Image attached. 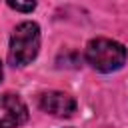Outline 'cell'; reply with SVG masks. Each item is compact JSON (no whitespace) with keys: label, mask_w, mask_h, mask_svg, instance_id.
<instances>
[{"label":"cell","mask_w":128,"mask_h":128,"mask_svg":"<svg viewBox=\"0 0 128 128\" xmlns=\"http://www.w3.org/2000/svg\"><path fill=\"white\" fill-rule=\"evenodd\" d=\"M40 52V26L36 22H20L10 36L8 62L16 68L28 66Z\"/></svg>","instance_id":"1"},{"label":"cell","mask_w":128,"mask_h":128,"mask_svg":"<svg viewBox=\"0 0 128 128\" xmlns=\"http://www.w3.org/2000/svg\"><path fill=\"white\" fill-rule=\"evenodd\" d=\"M86 62L102 72V74H110V72H116L124 66L126 62V48L124 44L116 42V40H110V38H94L88 42L86 46Z\"/></svg>","instance_id":"2"},{"label":"cell","mask_w":128,"mask_h":128,"mask_svg":"<svg viewBox=\"0 0 128 128\" xmlns=\"http://www.w3.org/2000/svg\"><path fill=\"white\" fill-rule=\"evenodd\" d=\"M28 120V106L18 94H0V128H18Z\"/></svg>","instance_id":"3"},{"label":"cell","mask_w":128,"mask_h":128,"mask_svg":"<svg viewBox=\"0 0 128 128\" xmlns=\"http://www.w3.org/2000/svg\"><path fill=\"white\" fill-rule=\"evenodd\" d=\"M42 112L50 114V116H56V118H68L76 112V100L66 94V92H60V90H50V92H44L38 100Z\"/></svg>","instance_id":"4"},{"label":"cell","mask_w":128,"mask_h":128,"mask_svg":"<svg viewBox=\"0 0 128 128\" xmlns=\"http://www.w3.org/2000/svg\"><path fill=\"white\" fill-rule=\"evenodd\" d=\"M6 2H8V6L12 10L24 12V14H28V12H32L36 8V0H6Z\"/></svg>","instance_id":"5"},{"label":"cell","mask_w":128,"mask_h":128,"mask_svg":"<svg viewBox=\"0 0 128 128\" xmlns=\"http://www.w3.org/2000/svg\"><path fill=\"white\" fill-rule=\"evenodd\" d=\"M2 76H4V70H2V64H0V82H2Z\"/></svg>","instance_id":"6"}]
</instances>
